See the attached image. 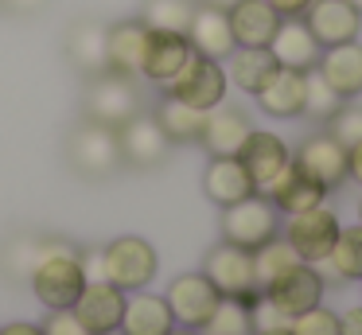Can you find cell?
Masks as SVG:
<instances>
[{
  "mask_svg": "<svg viewBox=\"0 0 362 335\" xmlns=\"http://www.w3.org/2000/svg\"><path fill=\"white\" fill-rule=\"evenodd\" d=\"M28 280H32L35 300L47 312H59V308H74V300L86 288V269H82V257L74 246H66L63 238H47L40 242V254H35Z\"/></svg>",
  "mask_w": 362,
  "mask_h": 335,
  "instance_id": "obj_1",
  "label": "cell"
},
{
  "mask_svg": "<svg viewBox=\"0 0 362 335\" xmlns=\"http://www.w3.org/2000/svg\"><path fill=\"white\" fill-rule=\"evenodd\" d=\"M156 269H160V257H156L148 238L121 234L110 246H102V277L110 285H117L121 293H141V288H148Z\"/></svg>",
  "mask_w": 362,
  "mask_h": 335,
  "instance_id": "obj_2",
  "label": "cell"
},
{
  "mask_svg": "<svg viewBox=\"0 0 362 335\" xmlns=\"http://www.w3.org/2000/svg\"><path fill=\"white\" fill-rule=\"evenodd\" d=\"M226 67H222L218 59H206V55L191 51V59L180 67V74L168 78L160 90L168 93V98H180L187 101V106L195 109H214L226 101Z\"/></svg>",
  "mask_w": 362,
  "mask_h": 335,
  "instance_id": "obj_3",
  "label": "cell"
},
{
  "mask_svg": "<svg viewBox=\"0 0 362 335\" xmlns=\"http://www.w3.org/2000/svg\"><path fill=\"white\" fill-rule=\"evenodd\" d=\"M203 273H206V280L218 288V296H230V300H242V304H253L261 296L257 273H253V254L242 246L218 242V246L206 254Z\"/></svg>",
  "mask_w": 362,
  "mask_h": 335,
  "instance_id": "obj_4",
  "label": "cell"
},
{
  "mask_svg": "<svg viewBox=\"0 0 362 335\" xmlns=\"http://www.w3.org/2000/svg\"><path fill=\"white\" fill-rule=\"evenodd\" d=\"M269 238H276V207L265 195H250V199L222 207V242L242 249H261Z\"/></svg>",
  "mask_w": 362,
  "mask_h": 335,
  "instance_id": "obj_5",
  "label": "cell"
},
{
  "mask_svg": "<svg viewBox=\"0 0 362 335\" xmlns=\"http://www.w3.org/2000/svg\"><path fill=\"white\" fill-rule=\"evenodd\" d=\"M339 230H343V226H339V218L320 203V207H312V210L288 215V222H284V242H288V246L300 254V261L320 265L323 257L331 254Z\"/></svg>",
  "mask_w": 362,
  "mask_h": 335,
  "instance_id": "obj_6",
  "label": "cell"
},
{
  "mask_svg": "<svg viewBox=\"0 0 362 335\" xmlns=\"http://www.w3.org/2000/svg\"><path fill=\"white\" fill-rule=\"evenodd\" d=\"M164 300H168L172 319L180 327H195V331H203L222 296H218V288L206 280V273H183V277H175L172 285H168Z\"/></svg>",
  "mask_w": 362,
  "mask_h": 335,
  "instance_id": "obj_7",
  "label": "cell"
},
{
  "mask_svg": "<svg viewBox=\"0 0 362 335\" xmlns=\"http://www.w3.org/2000/svg\"><path fill=\"white\" fill-rule=\"evenodd\" d=\"M86 113L90 121L98 125H110V129H117V125H125L133 113H141V93H136L133 78L125 74H98V82L90 86L86 93Z\"/></svg>",
  "mask_w": 362,
  "mask_h": 335,
  "instance_id": "obj_8",
  "label": "cell"
},
{
  "mask_svg": "<svg viewBox=\"0 0 362 335\" xmlns=\"http://www.w3.org/2000/svg\"><path fill=\"white\" fill-rule=\"evenodd\" d=\"M261 296H265L281 316L292 319V316H300V312L315 308V304L323 300V277H320L315 265L300 261V265H292L288 273H281L273 285L261 288Z\"/></svg>",
  "mask_w": 362,
  "mask_h": 335,
  "instance_id": "obj_9",
  "label": "cell"
},
{
  "mask_svg": "<svg viewBox=\"0 0 362 335\" xmlns=\"http://www.w3.org/2000/svg\"><path fill=\"white\" fill-rule=\"evenodd\" d=\"M71 160L82 176H110L117 171L121 164V144H117V129L110 125H98V121H86L82 129H74L71 137Z\"/></svg>",
  "mask_w": 362,
  "mask_h": 335,
  "instance_id": "obj_10",
  "label": "cell"
},
{
  "mask_svg": "<svg viewBox=\"0 0 362 335\" xmlns=\"http://www.w3.org/2000/svg\"><path fill=\"white\" fill-rule=\"evenodd\" d=\"M125 296L117 285H110L105 277L86 280L82 296L74 300V316L86 324L90 335H117L121 327V312H125Z\"/></svg>",
  "mask_w": 362,
  "mask_h": 335,
  "instance_id": "obj_11",
  "label": "cell"
},
{
  "mask_svg": "<svg viewBox=\"0 0 362 335\" xmlns=\"http://www.w3.org/2000/svg\"><path fill=\"white\" fill-rule=\"evenodd\" d=\"M238 160H242L245 171H250L253 187H257V195H265L269 187H273V179L292 164V152H288V144H284L276 132L253 129L250 140L242 144V152H238Z\"/></svg>",
  "mask_w": 362,
  "mask_h": 335,
  "instance_id": "obj_12",
  "label": "cell"
},
{
  "mask_svg": "<svg viewBox=\"0 0 362 335\" xmlns=\"http://www.w3.org/2000/svg\"><path fill=\"white\" fill-rule=\"evenodd\" d=\"M300 20L308 23V31L315 35L320 47L351 43V39H358V28H362V12L351 0H312V8Z\"/></svg>",
  "mask_w": 362,
  "mask_h": 335,
  "instance_id": "obj_13",
  "label": "cell"
},
{
  "mask_svg": "<svg viewBox=\"0 0 362 335\" xmlns=\"http://www.w3.org/2000/svg\"><path fill=\"white\" fill-rule=\"evenodd\" d=\"M117 144H121V160H129L133 168H156L168 156L172 140L164 137V129L156 125L152 113H133L125 125H117Z\"/></svg>",
  "mask_w": 362,
  "mask_h": 335,
  "instance_id": "obj_14",
  "label": "cell"
},
{
  "mask_svg": "<svg viewBox=\"0 0 362 335\" xmlns=\"http://www.w3.org/2000/svg\"><path fill=\"white\" fill-rule=\"evenodd\" d=\"M292 164H296L300 171H308L323 191H331V187H339L346 179V148L339 144L331 132H315V137H308L304 144L296 148Z\"/></svg>",
  "mask_w": 362,
  "mask_h": 335,
  "instance_id": "obj_15",
  "label": "cell"
},
{
  "mask_svg": "<svg viewBox=\"0 0 362 335\" xmlns=\"http://www.w3.org/2000/svg\"><path fill=\"white\" fill-rule=\"evenodd\" d=\"M187 43L191 51L206 55V59H230L234 51V31H230V16L226 8H214V4H195L191 12V23H187Z\"/></svg>",
  "mask_w": 362,
  "mask_h": 335,
  "instance_id": "obj_16",
  "label": "cell"
},
{
  "mask_svg": "<svg viewBox=\"0 0 362 335\" xmlns=\"http://www.w3.org/2000/svg\"><path fill=\"white\" fill-rule=\"evenodd\" d=\"M250 132H253V125L238 106H214V109H206L199 144H203L211 156H238L242 144L250 140Z\"/></svg>",
  "mask_w": 362,
  "mask_h": 335,
  "instance_id": "obj_17",
  "label": "cell"
},
{
  "mask_svg": "<svg viewBox=\"0 0 362 335\" xmlns=\"http://www.w3.org/2000/svg\"><path fill=\"white\" fill-rule=\"evenodd\" d=\"M191 59V43L180 31H156L148 28V39H144V59H141V78L164 86L168 78L180 74V67Z\"/></svg>",
  "mask_w": 362,
  "mask_h": 335,
  "instance_id": "obj_18",
  "label": "cell"
},
{
  "mask_svg": "<svg viewBox=\"0 0 362 335\" xmlns=\"http://www.w3.org/2000/svg\"><path fill=\"white\" fill-rule=\"evenodd\" d=\"M315 74L339 93V98H358L362 93V43L351 39V43L339 47H323L320 62H315Z\"/></svg>",
  "mask_w": 362,
  "mask_h": 335,
  "instance_id": "obj_19",
  "label": "cell"
},
{
  "mask_svg": "<svg viewBox=\"0 0 362 335\" xmlns=\"http://www.w3.org/2000/svg\"><path fill=\"white\" fill-rule=\"evenodd\" d=\"M144 39H148V28L141 20L110 23L105 28V70L136 78L141 74V59H144Z\"/></svg>",
  "mask_w": 362,
  "mask_h": 335,
  "instance_id": "obj_20",
  "label": "cell"
},
{
  "mask_svg": "<svg viewBox=\"0 0 362 335\" xmlns=\"http://www.w3.org/2000/svg\"><path fill=\"white\" fill-rule=\"evenodd\" d=\"M203 191L214 207H234V203L257 195V187H253L250 171L242 168L238 156H211V164L203 171Z\"/></svg>",
  "mask_w": 362,
  "mask_h": 335,
  "instance_id": "obj_21",
  "label": "cell"
},
{
  "mask_svg": "<svg viewBox=\"0 0 362 335\" xmlns=\"http://www.w3.org/2000/svg\"><path fill=\"white\" fill-rule=\"evenodd\" d=\"M230 31H234L238 47H269V39L276 35L284 16H276V8L269 0H238L226 8Z\"/></svg>",
  "mask_w": 362,
  "mask_h": 335,
  "instance_id": "obj_22",
  "label": "cell"
},
{
  "mask_svg": "<svg viewBox=\"0 0 362 335\" xmlns=\"http://www.w3.org/2000/svg\"><path fill=\"white\" fill-rule=\"evenodd\" d=\"M304 93H308V70L276 67V74L253 98L269 117H304Z\"/></svg>",
  "mask_w": 362,
  "mask_h": 335,
  "instance_id": "obj_23",
  "label": "cell"
},
{
  "mask_svg": "<svg viewBox=\"0 0 362 335\" xmlns=\"http://www.w3.org/2000/svg\"><path fill=\"white\" fill-rule=\"evenodd\" d=\"M269 51H273L276 67H288V70H315L323 47L315 43V35L308 31V23L300 20H281L276 35L269 39Z\"/></svg>",
  "mask_w": 362,
  "mask_h": 335,
  "instance_id": "obj_24",
  "label": "cell"
},
{
  "mask_svg": "<svg viewBox=\"0 0 362 335\" xmlns=\"http://www.w3.org/2000/svg\"><path fill=\"white\" fill-rule=\"evenodd\" d=\"M172 327H175V319H172V308H168L164 296L144 293V288L125 296L117 335H168Z\"/></svg>",
  "mask_w": 362,
  "mask_h": 335,
  "instance_id": "obj_25",
  "label": "cell"
},
{
  "mask_svg": "<svg viewBox=\"0 0 362 335\" xmlns=\"http://www.w3.org/2000/svg\"><path fill=\"white\" fill-rule=\"evenodd\" d=\"M323 195H327V191H323V187L315 183L308 171H300L296 164H288V168L273 179V187L265 191V199L273 203L276 210H284V215H300V210L320 207Z\"/></svg>",
  "mask_w": 362,
  "mask_h": 335,
  "instance_id": "obj_26",
  "label": "cell"
},
{
  "mask_svg": "<svg viewBox=\"0 0 362 335\" xmlns=\"http://www.w3.org/2000/svg\"><path fill=\"white\" fill-rule=\"evenodd\" d=\"M276 74V59L269 47H234L226 67V82H234L242 93H257Z\"/></svg>",
  "mask_w": 362,
  "mask_h": 335,
  "instance_id": "obj_27",
  "label": "cell"
},
{
  "mask_svg": "<svg viewBox=\"0 0 362 335\" xmlns=\"http://www.w3.org/2000/svg\"><path fill=\"white\" fill-rule=\"evenodd\" d=\"M156 125L164 129V137L172 140V144H191V140H199V132H203V121H206V109H195L187 106V101L180 98H168L156 106Z\"/></svg>",
  "mask_w": 362,
  "mask_h": 335,
  "instance_id": "obj_28",
  "label": "cell"
},
{
  "mask_svg": "<svg viewBox=\"0 0 362 335\" xmlns=\"http://www.w3.org/2000/svg\"><path fill=\"white\" fill-rule=\"evenodd\" d=\"M71 59L86 74H105V28L102 23H78L71 31Z\"/></svg>",
  "mask_w": 362,
  "mask_h": 335,
  "instance_id": "obj_29",
  "label": "cell"
},
{
  "mask_svg": "<svg viewBox=\"0 0 362 335\" xmlns=\"http://www.w3.org/2000/svg\"><path fill=\"white\" fill-rule=\"evenodd\" d=\"M327 269L343 280H362V226H351V230H339L331 254L323 257Z\"/></svg>",
  "mask_w": 362,
  "mask_h": 335,
  "instance_id": "obj_30",
  "label": "cell"
},
{
  "mask_svg": "<svg viewBox=\"0 0 362 335\" xmlns=\"http://www.w3.org/2000/svg\"><path fill=\"white\" fill-rule=\"evenodd\" d=\"M292 265H300V254L284 238H269L261 249H253V273H257V288L273 285L281 273H288Z\"/></svg>",
  "mask_w": 362,
  "mask_h": 335,
  "instance_id": "obj_31",
  "label": "cell"
},
{
  "mask_svg": "<svg viewBox=\"0 0 362 335\" xmlns=\"http://www.w3.org/2000/svg\"><path fill=\"white\" fill-rule=\"evenodd\" d=\"M191 12H195L191 0H148L141 12V23L144 28H156V31H180V35H187Z\"/></svg>",
  "mask_w": 362,
  "mask_h": 335,
  "instance_id": "obj_32",
  "label": "cell"
},
{
  "mask_svg": "<svg viewBox=\"0 0 362 335\" xmlns=\"http://www.w3.org/2000/svg\"><path fill=\"white\" fill-rule=\"evenodd\" d=\"M203 331L206 335H250V304L222 296L218 308H214L211 319H206Z\"/></svg>",
  "mask_w": 362,
  "mask_h": 335,
  "instance_id": "obj_33",
  "label": "cell"
},
{
  "mask_svg": "<svg viewBox=\"0 0 362 335\" xmlns=\"http://www.w3.org/2000/svg\"><path fill=\"white\" fill-rule=\"evenodd\" d=\"M339 106H343V98H339L335 90H331L327 82H323L315 70H308V93H304V113L315 117V121H327L331 113H339Z\"/></svg>",
  "mask_w": 362,
  "mask_h": 335,
  "instance_id": "obj_34",
  "label": "cell"
},
{
  "mask_svg": "<svg viewBox=\"0 0 362 335\" xmlns=\"http://www.w3.org/2000/svg\"><path fill=\"white\" fill-rule=\"evenodd\" d=\"M288 331L292 335H339V316L331 308H323V304H315V308L288 319Z\"/></svg>",
  "mask_w": 362,
  "mask_h": 335,
  "instance_id": "obj_35",
  "label": "cell"
},
{
  "mask_svg": "<svg viewBox=\"0 0 362 335\" xmlns=\"http://www.w3.org/2000/svg\"><path fill=\"white\" fill-rule=\"evenodd\" d=\"M327 121H331L327 132L343 148H351V144H358V140H362V106H339V113H331Z\"/></svg>",
  "mask_w": 362,
  "mask_h": 335,
  "instance_id": "obj_36",
  "label": "cell"
},
{
  "mask_svg": "<svg viewBox=\"0 0 362 335\" xmlns=\"http://www.w3.org/2000/svg\"><path fill=\"white\" fill-rule=\"evenodd\" d=\"M43 335H90L86 324L74 316V308H59V312H47V319L40 324Z\"/></svg>",
  "mask_w": 362,
  "mask_h": 335,
  "instance_id": "obj_37",
  "label": "cell"
},
{
  "mask_svg": "<svg viewBox=\"0 0 362 335\" xmlns=\"http://www.w3.org/2000/svg\"><path fill=\"white\" fill-rule=\"evenodd\" d=\"M269 4L276 8V16H284V20H296V16H304L308 8H312V0H269Z\"/></svg>",
  "mask_w": 362,
  "mask_h": 335,
  "instance_id": "obj_38",
  "label": "cell"
},
{
  "mask_svg": "<svg viewBox=\"0 0 362 335\" xmlns=\"http://www.w3.org/2000/svg\"><path fill=\"white\" fill-rule=\"evenodd\" d=\"M339 335H362V304L339 316Z\"/></svg>",
  "mask_w": 362,
  "mask_h": 335,
  "instance_id": "obj_39",
  "label": "cell"
},
{
  "mask_svg": "<svg viewBox=\"0 0 362 335\" xmlns=\"http://www.w3.org/2000/svg\"><path fill=\"white\" fill-rule=\"evenodd\" d=\"M346 176L358 179V183H362V140H358V144L346 148Z\"/></svg>",
  "mask_w": 362,
  "mask_h": 335,
  "instance_id": "obj_40",
  "label": "cell"
},
{
  "mask_svg": "<svg viewBox=\"0 0 362 335\" xmlns=\"http://www.w3.org/2000/svg\"><path fill=\"white\" fill-rule=\"evenodd\" d=\"M0 335H43L40 324H28V319H16V324H4Z\"/></svg>",
  "mask_w": 362,
  "mask_h": 335,
  "instance_id": "obj_41",
  "label": "cell"
},
{
  "mask_svg": "<svg viewBox=\"0 0 362 335\" xmlns=\"http://www.w3.org/2000/svg\"><path fill=\"white\" fill-rule=\"evenodd\" d=\"M250 335H292L288 327H265V331H250Z\"/></svg>",
  "mask_w": 362,
  "mask_h": 335,
  "instance_id": "obj_42",
  "label": "cell"
},
{
  "mask_svg": "<svg viewBox=\"0 0 362 335\" xmlns=\"http://www.w3.org/2000/svg\"><path fill=\"white\" fill-rule=\"evenodd\" d=\"M12 8H35V4H43V0H8Z\"/></svg>",
  "mask_w": 362,
  "mask_h": 335,
  "instance_id": "obj_43",
  "label": "cell"
},
{
  "mask_svg": "<svg viewBox=\"0 0 362 335\" xmlns=\"http://www.w3.org/2000/svg\"><path fill=\"white\" fill-rule=\"evenodd\" d=\"M168 335H199V331H195V327H180V324H175Z\"/></svg>",
  "mask_w": 362,
  "mask_h": 335,
  "instance_id": "obj_44",
  "label": "cell"
},
{
  "mask_svg": "<svg viewBox=\"0 0 362 335\" xmlns=\"http://www.w3.org/2000/svg\"><path fill=\"white\" fill-rule=\"evenodd\" d=\"M203 4H214V8H230V4H238V0H203Z\"/></svg>",
  "mask_w": 362,
  "mask_h": 335,
  "instance_id": "obj_45",
  "label": "cell"
},
{
  "mask_svg": "<svg viewBox=\"0 0 362 335\" xmlns=\"http://www.w3.org/2000/svg\"><path fill=\"white\" fill-rule=\"evenodd\" d=\"M351 4H354V8H358V12H362V0H351Z\"/></svg>",
  "mask_w": 362,
  "mask_h": 335,
  "instance_id": "obj_46",
  "label": "cell"
},
{
  "mask_svg": "<svg viewBox=\"0 0 362 335\" xmlns=\"http://www.w3.org/2000/svg\"><path fill=\"white\" fill-rule=\"evenodd\" d=\"M358 210H362V207H358Z\"/></svg>",
  "mask_w": 362,
  "mask_h": 335,
  "instance_id": "obj_47",
  "label": "cell"
}]
</instances>
